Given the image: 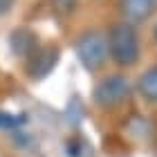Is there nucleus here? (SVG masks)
<instances>
[{"label": "nucleus", "mask_w": 157, "mask_h": 157, "mask_svg": "<svg viewBox=\"0 0 157 157\" xmlns=\"http://www.w3.org/2000/svg\"><path fill=\"white\" fill-rule=\"evenodd\" d=\"M108 52L112 56V61L121 67H130L139 61L141 56V45L139 36L135 32V27L130 23H117L110 27L108 32Z\"/></svg>", "instance_id": "obj_1"}, {"label": "nucleus", "mask_w": 157, "mask_h": 157, "mask_svg": "<svg viewBox=\"0 0 157 157\" xmlns=\"http://www.w3.org/2000/svg\"><path fill=\"white\" fill-rule=\"evenodd\" d=\"M76 54L88 72H97L108 59V43H105V38L99 32H88L78 38Z\"/></svg>", "instance_id": "obj_2"}, {"label": "nucleus", "mask_w": 157, "mask_h": 157, "mask_svg": "<svg viewBox=\"0 0 157 157\" xmlns=\"http://www.w3.org/2000/svg\"><path fill=\"white\" fill-rule=\"evenodd\" d=\"M128 94H130V83L124 74H110L101 78L94 88V101L101 108H112L128 99Z\"/></svg>", "instance_id": "obj_3"}, {"label": "nucleus", "mask_w": 157, "mask_h": 157, "mask_svg": "<svg viewBox=\"0 0 157 157\" xmlns=\"http://www.w3.org/2000/svg\"><path fill=\"white\" fill-rule=\"evenodd\" d=\"M56 61H59V49H56V47L40 49V52L34 54V61L29 65V74L34 78H43L45 74H49V70L56 65Z\"/></svg>", "instance_id": "obj_4"}, {"label": "nucleus", "mask_w": 157, "mask_h": 157, "mask_svg": "<svg viewBox=\"0 0 157 157\" xmlns=\"http://www.w3.org/2000/svg\"><path fill=\"white\" fill-rule=\"evenodd\" d=\"M124 2V11L128 18L132 20H146L155 11L157 0H121Z\"/></svg>", "instance_id": "obj_5"}, {"label": "nucleus", "mask_w": 157, "mask_h": 157, "mask_svg": "<svg viewBox=\"0 0 157 157\" xmlns=\"http://www.w3.org/2000/svg\"><path fill=\"white\" fill-rule=\"evenodd\" d=\"M139 92L144 94L148 101L157 103V65H153L151 70H146L139 78Z\"/></svg>", "instance_id": "obj_6"}, {"label": "nucleus", "mask_w": 157, "mask_h": 157, "mask_svg": "<svg viewBox=\"0 0 157 157\" xmlns=\"http://www.w3.org/2000/svg\"><path fill=\"white\" fill-rule=\"evenodd\" d=\"M20 124L18 117H11V115H5V112H0V128H16Z\"/></svg>", "instance_id": "obj_7"}, {"label": "nucleus", "mask_w": 157, "mask_h": 157, "mask_svg": "<svg viewBox=\"0 0 157 157\" xmlns=\"http://www.w3.org/2000/svg\"><path fill=\"white\" fill-rule=\"evenodd\" d=\"M13 2H16V0H0V16L9 11L11 7H13Z\"/></svg>", "instance_id": "obj_8"}, {"label": "nucleus", "mask_w": 157, "mask_h": 157, "mask_svg": "<svg viewBox=\"0 0 157 157\" xmlns=\"http://www.w3.org/2000/svg\"><path fill=\"white\" fill-rule=\"evenodd\" d=\"M153 34H155V40H157V25H155V32H153Z\"/></svg>", "instance_id": "obj_9"}]
</instances>
